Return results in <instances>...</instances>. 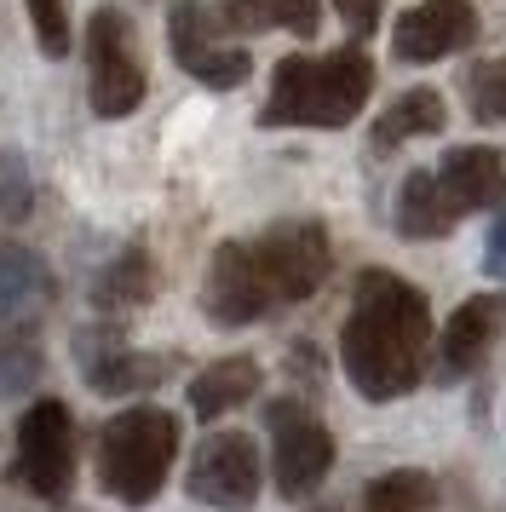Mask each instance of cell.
Here are the masks:
<instances>
[{
  "instance_id": "11",
  "label": "cell",
  "mask_w": 506,
  "mask_h": 512,
  "mask_svg": "<svg viewBox=\"0 0 506 512\" xmlns=\"http://www.w3.org/2000/svg\"><path fill=\"white\" fill-rule=\"evenodd\" d=\"M472 41H478V6L472 0H420L391 29L397 64H437V58L466 52Z\"/></svg>"
},
{
  "instance_id": "14",
  "label": "cell",
  "mask_w": 506,
  "mask_h": 512,
  "mask_svg": "<svg viewBox=\"0 0 506 512\" xmlns=\"http://www.w3.org/2000/svg\"><path fill=\"white\" fill-rule=\"evenodd\" d=\"M437 185L455 213H483L506 202V156L489 144H455L437 162Z\"/></svg>"
},
{
  "instance_id": "25",
  "label": "cell",
  "mask_w": 506,
  "mask_h": 512,
  "mask_svg": "<svg viewBox=\"0 0 506 512\" xmlns=\"http://www.w3.org/2000/svg\"><path fill=\"white\" fill-rule=\"evenodd\" d=\"M29 208H35V185H29L23 156H0V213L6 219H23Z\"/></svg>"
},
{
  "instance_id": "26",
  "label": "cell",
  "mask_w": 506,
  "mask_h": 512,
  "mask_svg": "<svg viewBox=\"0 0 506 512\" xmlns=\"http://www.w3.org/2000/svg\"><path fill=\"white\" fill-rule=\"evenodd\" d=\"M334 12L345 18V29H351L357 41L380 29V0H334Z\"/></svg>"
},
{
  "instance_id": "16",
  "label": "cell",
  "mask_w": 506,
  "mask_h": 512,
  "mask_svg": "<svg viewBox=\"0 0 506 512\" xmlns=\"http://www.w3.org/2000/svg\"><path fill=\"white\" fill-rule=\"evenodd\" d=\"M52 300V271L35 248L23 242H6L0 236V328L23 323L29 311H41Z\"/></svg>"
},
{
  "instance_id": "5",
  "label": "cell",
  "mask_w": 506,
  "mask_h": 512,
  "mask_svg": "<svg viewBox=\"0 0 506 512\" xmlns=\"http://www.w3.org/2000/svg\"><path fill=\"white\" fill-rule=\"evenodd\" d=\"M265 426H271V478L282 501H311L322 478L334 472V432L322 426L305 403L276 397L265 403Z\"/></svg>"
},
{
  "instance_id": "15",
  "label": "cell",
  "mask_w": 506,
  "mask_h": 512,
  "mask_svg": "<svg viewBox=\"0 0 506 512\" xmlns=\"http://www.w3.org/2000/svg\"><path fill=\"white\" fill-rule=\"evenodd\" d=\"M449 127V104H443V93L437 87H409V93H397L374 116V133H368V150L374 156H391L397 144L409 139H437Z\"/></svg>"
},
{
  "instance_id": "19",
  "label": "cell",
  "mask_w": 506,
  "mask_h": 512,
  "mask_svg": "<svg viewBox=\"0 0 506 512\" xmlns=\"http://www.w3.org/2000/svg\"><path fill=\"white\" fill-rule=\"evenodd\" d=\"M219 24L236 35H259V29H288L299 41H311L322 24V0H225Z\"/></svg>"
},
{
  "instance_id": "4",
  "label": "cell",
  "mask_w": 506,
  "mask_h": 512,
  "mask_svg": "<svg viewBox=\"0 0 506 512\" xmlns=\"http://www.w3.org/2000/svg\"><path fill=\"white\" fill-rule=\"evenodd\" d=\"M144 64H138V41L121 6H98L87 18V98L92 116L121 121L144 104Z\"/></svg>"
},
{
  "instance_id": "27",
  "label": "cell",
  "mask_w": 506,
  "mask_h": 512,
  "mask_svg": "<svg viewBox=\"0 0 506 512\" xmlns=\"http://www.w3.org/2000/svg\"><path fill=\"white\" fill-rule=\"evenodd\" d=\"M483 271L506 282V202L495 213V225H489V242H483Z\"/></svg>"
},
{
  "instance_id": "10",
  "label": "cell",
  "mask_w": 506,
  "mask_h": 512,
  "mask_svg": "<svg viewBox=\"0 0 506 512\" xmlns=\"http://www.w3.org/2000/svg\"><path fill=\"white\" fill-rule=\"evenodd\" d=\"M276 305L271 282L253 259V242H219L213 259H207V282H202V311L207 323L219 328H248L259 323Z\"/></svg>"
},
{
  "instance_id": "28",
  "label": "cell",
  "mask_w": 506,
  "mask_h": 512,
  "mask_svg": "<svg viewBox=\"0 0 506 512\" xmlns=\"http://www.w3.org/2000/svg\"><path fill=\"white\" fill-rule=\"evenodd\" d=\"M311 512H340V507H311Z\"/></svg>"
},
{
  "instance_id": "23",
  "label": "cell",
  "mask_w": 506,
  "mask_h": 512,
  "mask_svg": "<svg viewBox=\"0 0 506 512\" xmlns=\"http://www.w3.org/2000/svg\"><path fill=\"white\" fill-rule=\"evenodd\" d=\"M41 380V346L29 334H6L0 340V397H18Z\"/></svg>"
},
{
  "instance_id": "9",
  "label": "cell",
  "mask_w": 506,
  "mask_h": 512,
  "mask_svg": "<svg viewBox=\"0 0 506 512\" xmlns=\"http://www.w3.org/2000/svg\"><path fill=\"white\" fill-rule=\"evenodd\" d=\"M259 443L248 432H213L202 438V449L190 455V478L184 489L202 501V507H219V512H248L259 501Z\"/></svg>"
},
{
  "instance_id": "24",
  "label": "cell",
  "mask_w": 506,
  "mask_h": 512,
  "mask_svg": "<svg viewBox=\"0 0 506 512\" xmlns=\"http://www.w3.org/2000/svg\"><path fill=\"white\" fill-rule=\"evenodd\" d=\"M29 6V24H35V47L46 58H64L69 52V6L64 0H23Z\"/></svg>"
},
{
  "instance_id": "22",
  "label": "cell",
  "mask_w": 506,
  "mask_h": 512,
  "mask_svg": "<svg viewBox=\"0 0 506 512\" xmlns=\"http://www.w3.org/2000/svg\"><path fill=\"white\" fill-rule=\"evenodd\" d=\"M466 104L483 127H506V58H483L466 70Z\"/></svg>"
},
{
  "instance_id": "1",
  "label": "cell",
  "mask_w": 506,
  "mask_h": 512,
  "mask_svg": "<svg viewBox=\"0 0 506 512\" xmlns=\"http://www.w3.org/2000/svg\"><path fill=\"white\" fill-rule=\"evenodd\" d=\"M432 351V305L397 271H363L351 288V311L340 328L345 380L368 403H397L420 386Z\"/></svg>"
},
{
  "instance_id": "7",
  "label": "cell",
  "mask_w": 506,
  "mask_h": 512,
  "mask_svg": "<svg viewBox=\"0 0 506 512\" xmlns=\"http://www.w3.org/2000/svg\"><path fill=\"white\" fill-rule=\"evenodd\" d=\"M253 259L271 282L276 305H299L328 282L334 242H328V225H317V219H282L253 242Z\"/></svg>"
},
{
  "instance_id": "13",
  "label": "cell",
  "mask_w": 506,
  "mask_h": 512,
  "mask_svg": "<svg viewBox=\"0 0 506 512\" xmlns=\"http://www.w3.org/2000/svg\"><path fill=\"white\" fill-rule=\"evenodd\" d=\"M506 328V300L501 294H472L466 305H455V317L443 323V334H437V369H443V380H460V374H472L495 351V340H501Z\"/></svg>"
},
{
  "instance_id": "8",
  "label": "cell",
  "mask_w": 506,
  "mask_h": 512,
  "mask_svg": "<svg viewBox=\"0 0 506 512\" xmlns=\"http://www.w3.org/2000/svg\"><path fill=\"white\" fill-rule=\"evenodd\" d=\"M219 12H207L202 0H173L167 12V47H173V64H179L190 81H202L213 93H230L253 75V58L242 47H230L219 35Z\"/></svg>"
},
{
  "instance_id": "20",
  "label": "cell",
  "mask_w": 506,
  "mask_h": 512,
  "mask_svg": "<svg viewBox=\"0 0 506 512\" xmlns=\"http://www.w3.org/2000/svg\"><path fill=\"white\" fill-rule=\"evenodd\" d=\"M156 294V265L144 248H121V254L92 277V305H104V311H133Z\"/></svg>"
},
{
  "instance_id": "12",
  "label": "cell",
  "mask_w": 506,
  "mask_h": 512,
  "mask_svg": "<svg viewBox=\"0 0 506 512\" xmlns=\"http://www.w3.org/2000/svg\"><path fill=\"white\" fill-rule=\"evenodd\" d=\"M75 357L87 369V386L104 397H127V392H150L167 380V357H150V351H133L121 340V328H87L75 334Z\"/></svg>"
},
{
  "instance_id": "21",
  "label": "cell",
  "mask_w": 506,
  "mask_h": 512,
  "mask_svg": "<svg viewBox=\"0 0 506 512\" xmlns=\"http://www.w3.org/2000/svg\"><path fill=\"white\" fill-rule=\"evenodd\" d=\"M432 501H437L432 472H420V466H397V472H380V478L363 489V507L357 512H426Z\"/></svg>"
},
{
  "instance_id": "3",
  "label": "cell",
  "mask_w": 506,
  "mask_h": 512,
  "mask_svg": "<svg viewBox=\"0 0 506 512\" xmlns=\"http://www.w3.org/2000/svg\"><path fill=\"white\" fill-rule=\"evenodd\" d=\"M173 455H179V420L167 409L156 403L121 409L98 432V484L127 507H150L173 472Z\"/></svg>"
},
{
  "instance_id": "6",
  "label": "cell",
  "mask_w": 506,
  "mask_h": 512,
  "mask_svg": "<svg viewBox=\"0 0 506 512\" xmlns=\"http://www.w3.org/2000/svg\"><path fill=\"white\" fill-rule=\"evenodd\" d=\"M18 484L35 501H64L69 478H75V415L58 397L29 403L18 420V455H12Z\"/></svg>"
},
{
  "instance_id": "18",
  "label": "cell",
  "mask_w": 506,
  "mask_h": 512,
  "mask_svg": "<svg viewBox=\"0 0 506 512\" xmlns=\"http://www.w3.org/2000/svg\"><path fill=\"white\" fill-rule=\"evenodd\" d=\"M248 397H259V363L253 357H219L190 380V415L219 420L230 409H242Z\"/></svg>"
},
{
  "instance_id": "17",
  "label": "cell",
  "mask_w": 506,
  "mask_h": 512,
  "mask_svg": "<svg viewBox=\"0 0 506 512\" xmlns=\"http://www.w3.org/2000/svg\"><path fill=\"white\" fill-rule=\"evenodd\" d=\"M391 219H397V236H403V242H437V236L455 231L460 213L449 208V196H443V185H437V173L414 167L409 179L397 185V208H391Z\"/></svg>"
},
{
  "instance_id": "2",
  "label": "cell",
  "mask_w": 506,
  "mask_h": 512,
  "mask_svg": "<svg viewBox=\"0 0 506 512\" xmlns=\"http://www.w3.org/2000/svg\"><path fill=\"white\" fill-rule=\"evenodd\" d=\"M368 93H374V58L363 47H340L328 58L288 52L271 75L259 127H351Z\"/></svg>"
}]
</instances>
